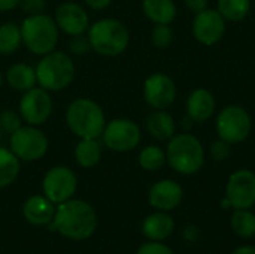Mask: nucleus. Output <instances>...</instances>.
Masks as SVG:
<instances>
[{"label": "nucleus", "mask_w": 255, "mask_h": 254, "mask_svg": "<svg viewBox=\"0 0 255 254\" xmlns=\"http://www.w3.org/2000/svg\"><path fill=\"white\" fill-rule=\"evenodd\" d=\"M6 81L10 88L24 93L36 87V69L27 63H13L6 72Z\"/></svg>", "instance_id": "nucleus-21"}, {"label": "nucleus", "mask_w": 255, "mask_h": 254, "mask_svg": "<svg viewBox=\"0 0 255 254\" xmlns=\"http://www.w3.org/2000/svg\"><path fill=\"white\" fill-rule=\"evenodd\" d=\"M1 85H3V75H1V72H0V88H1Z\"/></svg>", "instance_id": "nucleus-40"}, {"label": "nucleus", "mask_w": 255, "mask_h": 254, "mask_svg": "<svg viewBox=\"0 0 255 254\" xmlns=\"http://www.w3.org/2000/svg\"><path fill=\"white\" fill-rule=\"evenodd\" d=\"M22 126V117L13 109H3L0 112V127L1 132L12 135Z\"/></svg>", "instance_id": "nucleus-30"}, {"label": "nucleus", "mask_w": 255, "mask_h": 254, "mask_svg": "<svg viewBox=\"0 0 255 254\" xmlns=\"http://www.w3.org/2000/svg\"><path fill=\"white\" fill-rule=\"evenodd\" d=\"M100 138L109 150L115 153H128L139 145L142 133L139 126L133 120L114 118L106 123Z\"/></svg>", "instance_id": "nucleus-9"}, {"label": "nucleus", "mask_w": 255, "mask_h": 254, "mask_svg": "<svg viewBox=\"0 0 255 254\" xmlns=\"http://www.w3.org/2000/svg\"><path fill=\"white\" fill-rule=\"evenodd\" d=\"M54 21L63 33L76 36L87 33L90 27V18L84 6L75 1H64L55 9Z\"/></svg>", "instance_id": "nucleus-15"}, {"label": "nucleus", "mask_w": 255, "mask_h": 254, "mask_svg": "<svg viewBox=\"0 0 255 254\" xmlns=\"http://www.w3.org/2000/svg\"><path fill=\"white\" fill-rule=\"evenodd\" d=\"M226 31V19L217 9H205L196 13L193 21V36L197 42L212 46L221 40Z\"/></svg>", "instance_id": "nucleus-14"}, {"label": "nucleus", "mask_w": 255, "mask_h": 254, "mask_svg": "<svg viewBox=\"0 0 255 254\" xmlns=\"http://www.w3.org/2000/svg\"><path fill=\"white\" fill-rule=\"evenodd\" d=\"M226 195L235 210H250L255 204V174L250 169H239L229 178Z\"/></svg>", "instance_id": "nucleus-12"}, {"label": "nucleus", "mask_w": 255, "mask_h": 254, "mask_svg": "<svg viewBox=\"0 0 255 254\" xmlns=\"http://www.w3.org/2000/svg\"><path fill=\"white\" fill-rule=\"evenodd\" d=\"M146 129L149 135L157 141H169L175 136V120L164 109H155L146 118Z\"/></svg>", "instance_id": "nucleus-20"}, {"label": "nucleus", "mask_w": 255, "mask_h": 254, "mask_svg": "<svg viewBox=\"0 0 255 254\" xmlns=\"http://www.w3.org/2000/svg\"><path fill=\"white\" fill-rule=\"evenodd\" d=\"M142 9L154 24H170L176 18V4L173 0H143Z\"/></svg>", "instance_id": "nucleus-22"}, {"label": "nucleus", "mask_w": 255, "mask_h": 254, "mask_svg": "<svg viewBox=\"0 0 255 254\" xmlns=\"http://www.w3.org/2000/svg\"><path fill=\"white\" fill-rule=\"evenodd\" d=\"M21 9L27 15H37L43 13L45 10V0H21L19 1Z\"/></svg>", "instance_id": "nucleus-34"}, {"label": "nucleus", "mask_w": 255, "mask_h": 254, "mask_svg": "<svg viewBox=\"0 0 255 254\" xmlns=\"http://www.w3.org/2000/svg\"><path fill=\"white\" fill-rule=\"evenodd\" d=\"M143 99L154 109H166L176 99L173 79L161 72L149 75L143 82Z\"/></svg>", "instance_id": "nucleus-13"}, {"label": "nucleus", "mask_w": 255, "mask_h": 254, "mask_svg": "<svg viewBox=\"0 0 255 254\" xmlns=\"http://www.w3.org/2000/svg\"><path fill=\"white\" fill-rule=\"evenodd\" d=\"M211 154L215 160L218 162H223V160H227L232 154V144H229L227 141L224 139H218L212 144L211 147Z\"/></svg>", "instance_id": "nucleus-32"}, {"label": "nucleus", "mask_w": 255, "mask_h": 254, "mask_svg": "<svg viewBox=\"0 0 255 254\" xmlns=\"http://www.w3.org/2000/svg\"><path fill=\"white\" fill-rule=\"evenodd\" d=\"M78 187L75 172L67 166H55L49 169L42 181L43 195L54 204L60 205L73 198Z\"/></svg>", "instance_id": "nucleus-10"}, {"label": "nucleus", "mask_w": 255, "mask_h": 254, "mask_svg": "<svg viewBox=\"0 0 255 254\" xmlns=\"http://www.w3.org/2000/svg\"><path fill=\"white\" fill-rule=\"evenodd\" d=\"M191 123H194V121H193V120H191V118L187 115V118H184V120H182V127H185V129H190V127H191Z\"/></svg>", "instance_id": "nucleus-39"}, {"label": "nucleus", "mask_w": 255, "mask_h": 254, "mask_svg": "<svg viewBox=\"0 0 255 254\" xmlns=\"http://www.w3.org/2000/svg\"><path fill=\"white\" fill-rule=\"evenodd\" d=\"M75 78V64L69 54L51 51L42 55L36 66L37 85L48 91H61L67 88Z\"/></svg>", "instance_id": "nucleus-6"}, {"label": "nucleus", "mask_w": 255, "mask_h": 254, "mask_svg": "<svg viewBox=\"0 0 255 254\" xmlns=\"http://www.w3.org/2000/svg\"><path fill=\"white\" fill-rule=\"evenodd\" d=\"M251 9V0H217V10L226 21H242Z\"/></svg>", "instance_id": "nucleus-25"}, {"label": "nucleus", "mask_w": 255, "mask_h": 254, "mask_svg": "<svg viewBox=\"0 0 255 254\" xmlns=\"http://www.w3.org/2000/svg\"><path fill=\"white\" fill-rule=\"evenodd\" d=\"M185 4L193 13H199L208 9V0H185Z\"/></svg>", "instance_id": "nucleus-35"}, {"label": "nucleus", "mask_w": 255, "mask_h": 254, "mask_svg": "<svg viewBox=\"0 0 255 254\" xmlns=\"http://www.w3.org/2000/svg\"><path fill=\"white\" fill-rule=\"evenodd\" d=\"M19 115L28 126H42L52 112V99L49 91L42 87H33L24 91L19 105Z\"/></svg>", "instance_id": "nucleus-11"}, {"label": "nucleus", "mask_w": 255, "mask_h": 254, "mask_svg": "<svg viewBox=\"0 0 255 254\" xmlns=\"http://www.w3.org/2000/svg\"><path fill=\"white\" fill-rule=\"evenodd\" d=\"M52 226L67 240L84 241L96 232L97 214L88 202L81 199H69L57 205Z\"/></svg>", "instance_id": "nucleus-1"}, {"label": "nucleus", "mask_w": 255, "mask_h": 254, "mask_svg": "<svg viewBox=\"0 0 255 254\" xmlns=\"http://www.w3.org/2000/svg\"><path fill=\"white\" fill-rule=\"evenodd\" d=\"M111 1L112 0H84V3L87 6H90L91 9H94V10H103V9H106L111 4Z\"/></svg>", "instance_id": "nucleus-36"}, {"label": "nucleus", "mask_w": 255, "mask_h": 254, "mask_svg": "<svg viewBox=\"0 0 255 254\" xmlns=\"http://www.w3.org/2000/svg\"><path fill=\"white\" fill-rule=\"evenodd\" d=\"M151 40L155 48L164 49L173 42V30L169 24H157L151 33Z\"/></svg>", "instance_id": "nucleus-29"}, {"label": "nucleus", "mask_w": 255, "mask_h": 254, "mask_svg": "<svg viewBox=\"0 0 255 254\" xmlns=\"http://www.w3.org/2000/svg\"><path fill=\"white\" fill-rule=\"evenodd\" d=\"M22 43L21 28L15 22H4L0 25V54H13Z\"/></svg>", "instance_id": "nucleus-26"}, {"label": "nucleus", "mask_w": 255, "mask_h": 254, "mask_svg": "<svg viewBox=\"0 0 255 254\" xmlns=\"http://www.w3.org/2000/svg\"><path fill=\"white\" fill-rule=\"evenodd\" d=\"M182 187L173 180H161L155 183L148 195L149 205L158 211L175 210L182 201Z\"/></svg>", "instance_id": "nucleus-16"}, {"label": "nucleus", "mask_w": 255, "mask_h": 254, "mask_svg": "<svg viewBox=\"0 0 255 254\" xmlns=\"http://www.w3.org/2000/svg\"><path fill=\"white\" fill-rule=\"evenodd\" d=\"M232 229L242 238L255 235V214L248 210H236L232 216Z\"/></svg>", "instance_id": "nucleus-28"}, {"label": "nucleus", "mask_w": 255, "mask_h": 254, "mask_svg": "<svg viewBox=\"0 0 255 254\" xmlns=\"http://www.w3.org/2000/svg\"><path fill=\"white\" fill-rule=\"evenodd\" d=\"M66 124L79 139H99L106 126V117L99 103L87 97H78L66 109Z\"/></svg>", "instance_id": "nucleus-2"}, {"label": "nucleus", "mask_w": 255, "mask_h": 254, "mask_svg": "<svg viewBox=\"0 0 255 254\" xmlns=\"http://www.w3.org/2000/svg\"><path fill=\"white\" fill-rule=\"evenodd\" d=\"M22 216L31 226H46L54 220L55 205L45 195H34L24 202Z\"/></svg>", "instance_id": "nucleus-17"}, {"label": "nucleus", "mask_w": 255, "mask_h": 254, "mask_svg": "<svg viewBox=\"0 0 255 254\" xmlns=\"http://www.w3.org/2000/svg\"><path fill=\"white\" fill-rule=\"evenodd\" d=\"M217 108L214 94L206 88H196L187 99V115L194 123H205L209 120Z\"/></svg>", "instance_id": "nucleus-18"}, {"label": "nucleus", "mask_w": 255, "mask_h": 254, "mask_svg": "<svg viewBox=\"0 0 255 254\" xmlns=\"http://www.w3.org/2000/svg\"><path fill=\"white\" fill-rule=\"evenodd\" d=\"M1 133H3V132H1V127H0V141H1Z\"/></svg>", "instance_id": "nucleus-41"}, {"label": "nucleus", "mask_w": 255, "mask_h": 254, "mask_svg": "<svg viewBox=\"0 0 255 254\" xmlns=\"http://www.w3.org/2000/svg\"><path fill=\"white\" fill-rule=\"evenodd\" d=\"M233 254H255V249L250 247V246H245V247H241V249L235 250Z\"/></svg>", "instance_id": "nucleus-38"}, {"label": "nucleus", "mask_w": 255, "mask_h": 254, "mask_svg": "<svg viewBox=\"0 0 255 254\" xmlns=\"http://www.w3.org/2000/svg\"><path fill=\"white\" fill-rule=\"evenodd\" d=\"M136 254H175L167 246L160 244V241H152V243H146L143 246L139 247Z\"/></svg>", "instance_id": "nucleus-33"}, {"label": "nucleus", "mask_w": 255, "mask_h": 254, "mask_svg": "<svg viewBox=\"0 0 255 254\" xmlns=\"http://www.w3.org/2000/svg\"><path fill=\"white\" fill-rule=\"evenodd\" d=\"M215 127L220 139L233 145L244 142L250 136L253 121L245 108L239 105H229L218 114Z\"/></svg>", "instance_id": "nucleus-7"}, {"label": "nucleus", "mask_w": 255, "mask_h": 254, "mask_svg": "<svg viewBox=\"0 0 255 254\" xmlns=\"http://www.w3.org/2000/svg\"><path fill=\"white\" fill-rule=\"evenodd\" d=\"M75 159L78 165L84 169H90L96 166L102 159V145L99 139L85 138L79 139L75 147Z\"/></svg>", "instance_id": "nucleus-23"}, {"label": "nucleus", "mask_w": 255, "mask_h": 254, "mask_svg": "<svg viewBox=\"0 0 255 254\" xmlns=\"http://www.w3.org/2000/svg\"><path fill=\"white\" fill-rule=\"evenodd\" d=\"M69 51L75 55H84V54H88L91 49V43H90V39L85 33L82 34H76V36H70V40H69Z\"/></svg>", "instance_id": "nucleus-31"}, {"label": "nucleus", "mask_w": 255, "mask_h": 254, "mask_svg": "<svg viewBox=\"0 0 255 254\" xmlns=\"http://www.w3.org/2000/svg\"><path fill=\"white\" fill-rule=\"evenodd\" d=\"M137 162H139V166L143 171L155 172V171H160L164 166V163H166V153L160 147H157V145H148V147L140 150Z\"/></svg>", "instance_id": "nucleus-27"}, {"label": "nucleus", "mask_w": 255, "mask_h": 254, "mask_svg": "<svg viewBox=\"0 0 255 254\" xmlns=\"http://www.w3.org/2000/svg\"><path fill=\"white\" fill-rule=\"evenodd\" d=\"M175 229L173 219L166 213H154L142 223V232L151 241H163L172 235Z\"/></svg>", "instance_id": "nucleus-19"}, {"label": "nucleus", "mask_w": 255, "mask_h": 254, "mask_svg": "<svg viewBox=\"0 0 255 254\" xmlns=\"http://www.w3.org/2000/svg\"><path fill=\"white\" fill-rule=\"evenodd\" d=\"M10 151L22 162H34L42 159L49 148L46 135L36 126H21L10 135Z\"/></svg>", "instance_id": "nucleus-8"}, {"label": "nucleus", "mask_w": 255, "mask_h": 254, "mask_svg": "<svg viewBox=\"0 0 255 254\" xmlns=\"http://www.w3.org/2000/svg\"><path fill=\"white\" fill-rule=\"evenodd\" d=\"M166 160L178 174L193 175L199 172L205 163L203 144L190 133H179L169 139Z\"/></svg>", "instance_id": "nucleus-4"}, {"label": "nucleus", "mask_w": 255, "mask_h": 254, "mask_svg": "<svg viewBox=\"0 0 255 254\" xmlns=\"http://www.w3.org/2000/svg\"><path fill=\"white\" fill-rule=\"evenodd\" d=\"M19 28L22 43L30 52L36 55H45L57 48L60 30L54 18L45 13L27 15Z\"/></svg>", "instance_id": "nucleus-5"}, {"label": "nucleus", "mask_w": 255, "mask_h": 254, "mask_svg": "<svg viewBox=\"0 0 255 254\" xmlns=\"http://www.w3.org/2000/svg\"><path fill=\"white\" fill-rule=\"evenodd\" d=\"M87 36L91 49L103 57H117L123 54L130 43L128 28L115 18H102L90 24Z\"/></svg>", "instance_id": "nucleus-3"}, {"label": "nucleus", "mask_w": 255, "mask_h": 254, "mask_svg": "<svg viewBox=\"0 0 255 254\" xmlns=\"http://www.w3.org/2000/svg\"><path fill=\"white\" fill-rule=\"evenodd\" d=\"M21 160L10 151V148L0 147V189L10 186L19 175Z\"/></svg>", "instance_id": "nucleus-24"}, {"label": "nucleus", "mask_w": 255, "mask_h": 254, "mask_svg": "<svg viewBox=\"0 0 255 254\" xmlns=\"http://www.w3.org/2000/svg\"><path fill=\"white\" fill-rule=\"evenodd\" d=\"M21 0H0V12H9L19 6Z\"/></svg>", "instance_id": "nucleus-37"}]
</instances>
